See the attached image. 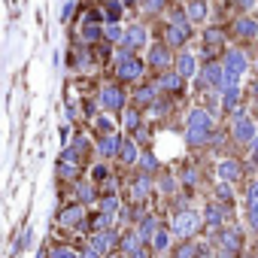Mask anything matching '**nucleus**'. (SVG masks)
I'll use <instances>...</instances> for the list:
<instances>
[{"label": "nucleus", "mask_w": 258, "mask_h": 258, "mask_svg": "<svg viewBox=\"0 0 258 258\" xmlns=\"http://www.w3.org/2000/svg\"><path fill=\"white\" fill-rule=\"evenodd\" d=\"M55 258H73V255L67 252V249H58V252H55Z\"/></svg>", "instance_id": "f257e3e1"}]
</instances>
